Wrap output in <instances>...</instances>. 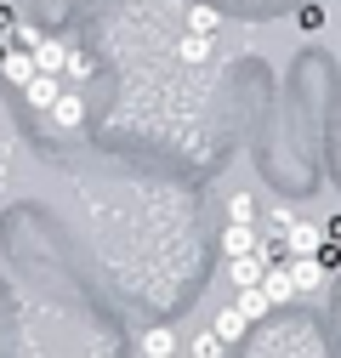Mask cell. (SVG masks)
I'll list each match as a JSON object with an SVG mask.
<instances>
[{
	"label": "cell",
	"instance_id": "5b68a950",
	"mask_svg": "<svg viewBox=\"0 0 341 358\" xmlns=\"http://www.w3.org/2000/svg\"><path fill=\"white\" fill-rule=\"evenodd\" d=\"M0 74H6L17 92H29V85L40 80V63H34V52H6V63H0Z\"/></svg>",
	"mask_w": 341,
	"mask_h": 358
},
{
	"label": "cell",
	"instance_id": "7c38bea8",
	"mask_svg": "<svg viewBox=\"0 0 341 358\" xmlns=\"http://www.w3.org/2000/svg\"><path fill=\"white\" fill-rule=\"evenodd\" d=\"M256 216H262V205H256L250 194H233L228 199V222H233V228H256Z\"/></svg>",
	"mask_w": 341,
	"mask_h": 358
},
{
	"label": "cell",
	"instance_id": "9c48e42d",
	"mask_svg": "<svg viewBox=\"0 0 341 358\" xmlns=\"http://www.w3.org/2000/svg\"><path fill=\"white\" fill-rule=\"evenodd\" d=\"M143 358H170V352H177L182 341H177V330H165V324H154V330H143Z\"/></svg>",
	"mask_w": 341,
	"mask_h": 358
},
{
	"label": "cell",
	"instance_id": "44dd1931",
	"mask_svg": "<svg viewBox=\"0 0 341 358\" xmlns=\"http://www.w3.org/2000/svg\"><path fill=\"white\" fill-rule=\"evenodd\" d=\"M0 12H6V0H0Z\"/></svg>",
	"mask_w": 341,
	"mask_h": 358
},
{
	"label": "cell",
	"instance_id": "30bf717a",
	"mask_svg": "<svg viewBox=\"0 0 341 358\" xmlns=\"http://www.w3.org/2000/svg\"><path fill=\"white\" fill-rule=\"evenodd\" d=\"M222 250H228V262H239V256H256V250H262V239H256V228H233V222H228Z\"/></svg>",
	"mask_w": 341,
	"mask_h": 358
},
{
	"label": "cell",
	"instance_id": "2e32d148",
	"mask_svg": "<svg viewBox=\"0 0 341 358\" xmlns=\"http://www.w3.org/2000/svg\"><path fill=\"white\" fill-rule=\"evenodd\" d=\"M177 52H182V63H205L210 57V34H182Z\"/></svg>",
	"mask_w": 341,
	"mask_h": 358
},
{
	"label": "cell",
	"instance_id": "277c9868",
	"mask_svg": "<svg viewBox=\"0 0 341 358\" xmlns=\"http://www.w3.org/2000/svg\"><path fill=\"white\" fill-rule=\"evenodd\" d=\"M290 273H296V290H302V296H313V290H324L330 267H324L319 256H296V262H290Z\"/></svg>",
	"mask_w": 341,
	"mask_h": 358
},
{
	"label": "cell",
	"instance_id": "8992f818",
	"mask_svg": "<svg viewBox=\"0 0 341 358\" xmlns=\"http://www.w3.org/2000/svg\"><path fill=\"white\" fill-rule=\"evenodd\" d=\"M63 92H68V85H63V80H57V74H40V80H34V85H29V92H23V97H29V108H40V114H52V108H57V97H63Z\"/></svg>",
	"mask_w": 341,
	"mask_h": 358
},
{
	"label": "cell",
	"instance_id": "3957f363",
	"mask_svg": "<svg viewBox=\"0 0 341 358\" xmlns=\"http://www.w3.org/2000/svg\"><path fill=\"white\" fill-rule=\"evenodd\" d=\"M68 57H74V46H68V40H40V46H34V63H40V74H68Z\"/></svg>",
	"mask_w": 341,
	"mask_h": 358
},
{
	"label": "cell",
	"instance_id": "ba28073f",
	"mask_svg": "<svg viewBox=\"0 0 341 358\" xmlns=\"http://www.w3.org/2000/svg\"><path fill=\"white\" fill-rule=\"evenodd\" d=\"M262 290L273 296V307H279V301H296V273H290V262H273V267H268Z\"/></svg>",
	"mask_w": 341,
	"mask_h": 358
},
{
	"label": "cell",
	"instance_id": "6da1fadb",
	"mask_svg": "<svg viewBox=\"0 0 341 358\" xmlns=\"http://www.w3.org/2000/svg\"><path fill=\"white\" fill-rule=\"evenodd\" d=\"M268 256L256 250V256H239V262H228V279H233V290H262V279H268Z\"/></svg>",
	"mask_w": 341,
	"mask_h": 358
},
{
	"label": "cell",
	"instance_id": "7a4b0ae2",
	"mask_svg": "<svg viewBox=\"0 0 341 358\" xmlns=\"http://www.w3.org/2000/svg\"><path fill=\"white\" fill-rule=\"evenodd\" d=\"M284 245H290V262H296V256H319V250H324V228H313V222H290V228H284Z\"/></svg>",
	"mask_w": 341,
	"mask_h": 358
},
{
	"label": "cell",
	"instance_id": "8fae6325",
	"mask_svg": "<svg viewBox=\"0 0 341 358\" xmlns=\"http://www.w3.org/2000/svg\"><path fill=\"white\" fill-rule=\"evenodd\" d=\"M233 307L245 313L250 324H262L268 313H273V296H268V290H239V296H233Z\"/></svg>",
	"mask_w": 341,
	"mask_h": 358
},
{
	"label": "cell",
	"instance_id": "52a82bcc",
	"mask_svg": "<svg viewBox=\"0 0 341 358\" xmlns=\"http://www.w3.org/2000/svg\"><path fill=\"white\" fill-rule=\"evenodd\" d=\"M52 125H57V131H80V125H85V97H80V92H63L57 108H52Z\"/></svg>",
	"mask_w": 341,
	"mask_h": 358
},
{
	"label": "cell",
	"instance_id": "5bb4252c",
	"mask_svg": "<svg viewBox=\"0 0 341 358\" xmlns=\"http://www.w3.org/2000/svg\"><path fill=\"white\" fill-rule=\"evenodd\" d=\"M217 29H222V12L217 6H194L188 12V34H210V40H217Z\"/></svg>",
	"mask_w": 341,
	"mask_h": 358
},
{
	"label": "cell",
	"instance_id": "ffe728a7",
	"mask_svg": "<svg viewBox=\"0 0 341 358\" xmlns=\"http://www.w3.org/2000/svg\"><path fill=\"white\" fill-rule=\"evenodd\" d=\"M324 239H330V245H341V210H335V216L324 222Z\"/></svg>",
	"mask_w": 341,
	"mask_h": 358
},
{
	"label": "cell",
	"instance_id": "4fadbf2b",
	"mask_svg": "<svg viewBox=\"0 0 341 358\" xmlns=\"http://www.w3.org/2000/svg\"><path fill=\"white\" fill-rule=\"evenodd\" d=\"M245 330H250V319H245V313H239V307H222V313H217V336H222L228 347H233V341H239Z\"/></svg>",
	"mask_w": 341,
	"mask_h": 358
},
{
	"label": "cell",
	"instance_id": "9a60e30c",
	"mask_svg": "<svg viewBox=\"0 0 341 358\" xmlns=\"http://www.w3.org/2000/svg\"><path fill=\"white\" fill-rule=\"evenodd\" d=\"M222 347H228V341H222L217 330H199V336L188 341V352H194V358H222Z\"/></svg>",
	"mask_w": 341,
	"mask_h": 358
},
{
	"label": "cell",
	"instance_id": "d6986e66",
	"mask_svg": "<svg viewBox=\"0 0 341 358\" xmlns=\"http://www.w3.org/2000/svg\"><path fill=\"white\" fill-rule=\"evenodd\" d=\"M319 262H324L330 273H335V267H341V245H330V239H324V250H319Z\"/></svg>",
	"mask_w": 341,
	"mask_h": 358
},
{
	"label": "cell",
	"instance_id": "ac0fdd59",
	"mask_svg": "<svg viewBox=\"0 0 341 358\" xmlns=\"http://www.w3.org/2000/svg\"><path fill=\"white\" fill-rule=\"evenodd\" d=\"M40 40H46V34H40V29H29V23H17V52H34Z\"/></svg>",
	"mask_w": 341,
	"mask_h": 358
},
{
	"label": "cell",
	"instance_id": "e0dca14e",
	"mask_svg": "<svg viewBox=\"0 0 341 358\" xmlns=\"http://www.w3.org/2000/svg\"><path fill=\"white\" fill-rule=\"evenodd\" d=\"M63 80H74V85H80V80H92V57H85V52H74V57H68V74H63Z\"/></svg>",
	"mask_w": 341,
	"mask_h": 358
}]
</instances>
